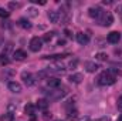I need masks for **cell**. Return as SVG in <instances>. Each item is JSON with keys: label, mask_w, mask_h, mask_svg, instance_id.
<instances>
[{"label": "cell", "mask_w": 122, "mask_h": 121, "mask_svg": "<svg viewBox=\"0 0 122 121\" xmlns=\"http://www.w3.org/2000/svg\"><path fill=\"white\" fill-rule=\"evenodd\" d=\"M24 111H26V114H29V116H34V105L33 104H27L26 105V108H24Z\"/></svg>", "instance_id": "obj_19"}, {"label": "cell", "mask_w": 122, "mask_h": 121, "mask_svg": "<svg viewBox=\"0 0 122 121\" xmlns=\"http://www.w3.org/2000/svg\"><path fill=\"white\" fill-rule=\"evenodd\" d=\"M77 63H78V61H77V60L71 61V63H70V67H77Z\"/></svg>", "instance_id": "obj_29"}, {"label": "cell", "mask_w": 122, "mask_h": 121, "mask_svg": "<svg viewBox=\"0 0 122 121\" xmlns=\"http://www.w3.org/2000/svg\"><path fill=\"white\" fill-rule=\"evenodd\" d=\"M1 120L3 121H11L13 120V114L11 113H7L6 116H1Z\"/></svg>", "instance_id": "obj_21"}, {"label": "cell", "mask_w": 122, "mask_h": 121, "mask_svg": "<svg viewBox=\"0 0 122 121\" xmlns=\"http://www.w3.org/2000/svg\"><path fill=\"white\" fill-rule=\"evenodd\" d=\"M88 11H90V16H91L92 19H99L102 16V13H104V10L101 7H91Z\"/></svg>", "instance_id": "obj_7"}, {"label": "cell", "mask_w": 122, "mask_h": 121, "mask_svg": "<svg viewBox=\"0 0 122 121\" xmlns=\"http://www.w3.org/2000/svg\"><path fill=\"white\" fill-rule=\"evenodd\" d=\"M1 43H3V40H1V37H0V44H1Z\"/></svg>", "instance_id": "obj_33"}, {"label": "cell", "mask_w": 122, "mask_h": 121, "mask_svg": "<svg viewBox=\"0 0 122 121\" xmlns=\"http://www.w3.org/2000/svg\"><path fill=\"white\" fill-rule=\"evenodd\" d=\"M48 19L51 23H58L60 20V13L58 11H48Z\"/></svg>", "instance_id": "obj_14"}, {"label": "cell", "mask_w": 122, "mask_h": 121, "mask_svg": "<svg viewBox=\"0 0 122 121\" xmlns=\"http://www.w3.org/2000/svg\"><path fill=\"white\" fill-rule=\"evenodd\" d=\"M64 71H65V67H64L62 64L51 66V67H48V70H47V73H64Z\"/></svg>", "instance_id": "obj_10"}, {"label": "cell", "mask_w": 122, "mask_h": 121, "mask_svg": "<svg viewBox=\"0 0 122 121\" xmlns=\"http://www.w3.org/2000/svg\"><path fill=\"white\" fill-rule=\"evenodd\" d=\"M98 22H99V24H101L102 27H109V26L114 23V17H112V14H111L109 11H104L102 16L98 19Z\"/></svg>", "instance_id": "obj_2"}, {"label": "cell", "mask_w": 122, "mask_h": 121, "mask_svg": "<svg viewBox=\"0 0 122 121\" xmlns=\"http://www.w3.org/2000/svg\"><path fill=\"white\" fill-rule=\"evenodd\" d=\"M53 36H54V33H47V34L43 37V40H44V41H50V40L53 38Z\"/></svg>", "instance_id": "obj_24"}, {"label": "cell", "mask_w": 122, "mask_h": 121, "mask_svg": "<svg viewBox=\"0 0 122 121\" xmlns=\"http://www.w3.org/2000/svg\"><path fill=\"white\" fill-rule=\"evenodd\" d=\"M85 70L88 71V73H95L98 68H99V66L98 64H95V63H92V61H85Z\"/></svg>", "instance_id": "obj_11"}, {"label": "cell", "mask_w": 122, "mask_h": 121, "mask_svg": "<svg viewBox=\"0 0 122 121\" xmlns=\"http://www.w3.org/2000/svg\"><path fill=\"white\" fill-rule=\"evenodd\" d=\"M117 121H122V116H119V117H118V120Z\"/></svg>", "instance_id": "obj_32"}, {"label": "cell", "mask_w": 122, "mask_h": 121, "mask_svg": "<svg viewBox=\"0 0 122 121\" xmlns=\"http://www.w3.org/2000/svg\"><path fill=\"white\" fill-rule=\"evenodd\" d=\"M19 26L23 27V29H31V23L27 19H20L19 20Z\"/></svg>", "instance_id": "obj_16"}, {"label": "cell", "mask_w": 122, "mask_h": 121, "mask_svg": "<svg viewBox=\"0 0 122 121\" xmlns=\"http://www.w3.org/2000/svg\"><path fill=\"white\" fill-rule=\"evenodd\" d=\"M112 66H118V67H122V63H112Z\"/></svg>", "instance_id": "obj_30"}, {"label": "cell", "mask_w": 122, "mask_h": 121, "mask_svg": "<svg viewBox=\"0 0 122 121\" xmlns=\"http://www.w3.org/2000/svg\"><path fill=\"white\" fill-rule=\"evenodd\" d=\"M30 121H37V118H36V117L33 116V117H31V120H30Z\"/></svg>", "instance_id": "obj_31"}, {"label": "cell", "mask_w": 122, "mask_h": 121, "mask_svg": "<svg viewBox=\"0 0 122 121\" xmlns=\"http://www.w3.org/2000/svg\"><path fill=\"white\" fill-rule=\"evenodd\" d=\"M10 16V11L4 10V9H0V17H9Z\"/></svg>", "instance_id": "obj_23"}, {"label": "cell", "mask_w": 122, "mask_h": 121, "mask_svg": "<svg viewBox=\"0 0 122 121\" xmlns=\"http://www.w3.org/2000/svg\"><path fill=\"white\" fill-rule=\"evenodd\" d=\"M26 57H27V53L24 50H14V53H13V59L14 60L21 61V60H24Z\"/></svg>", "instance_id": "obj_9"}, {"label": "cell", "mask_w": 122, "mask_h": 121, "mask_svg": "<svg viewBox=\"0 0 122 121\" xmlns=\"http://www.w3.org/2000/svg\"><path fill=\"white\" fill-rule=\"evenodd\" d=\"M78 113H77V110H71V111H68V118L70 120H75L78 116H77Z\"/></svg>", "instance_id": "obj_20"}, {"label": "cell", "mask_w": 122, "mask_h": 121, "mask_svg": "<svg viewBox=\"0 0 122 121\" xmlns=\"http://www.w3.org/2000/svg\"><path fill=\"white\" fill-rule=\"evenodd\" d=\"M21 78H23V81L26 83V86H33L36 81H34V76L31 74V73H29V71H23L21 73Z\"/></svg>", "instance_id": "obj_4"}, {"label": "cell", "mask_w": 122, "mask_h": 121, "mask_svg": "<svg viewBox=\"0 0 122 121\" xmlns=\"http://www.w3.org/2000/svg\"><path fill=\"white\" fill-rule=\"evenodd\" d=\"M117 11H118V14H119V17H121V20H122V4H121V6H118Z\"/></svg>", "instance_id": "obj_28"}, {"label": "cell", "mask_w": 122, "mask_h": 121, "mask_svg": "<svg viewBox=\"0 0 122 121\" xmlns=\"http://www.w3.org/2000/svg\"><path fill=\"white\" fill-rule=\"evenodd\" d=\"M29 14L30 16H37V10L36 9H29Z\"/></svg>", "instance_id": "obj_26"}, {"label": "cell", "mask_w": 122, "mask_h": 121, "mask_svg": "<svg viewBox=\"0 0 122 121\" xmlns=\"http://www.w3.org/2000/svg\"><path fill=\"white\" fill-rule=\"evenodd\" d=\"M107 40H108V43H111V44H117V43L121 40V33H119V31H111V33L108 34Z\"/></svg>", "instance_id": "obj_5"}, {"label": "cell", "mask_w": 122, "mask_h": 121, "mask_svg": "<svg viewBox=\"0 0 122 121\" xmlns=\"http://www.w3.org/2000/svg\"><path fill=\"white\" fill-rule=\"evenodd\" d=\"M70 54L68 53H64V54H54V56H46L44 59H53V60H62L65 57H68Z\"/></svg>", "instance_id": "obj_17"}, {"label": "cell", "mask_w": 122, "mask_h": 121, "mask_svg": "<svg viewBox=\"0 0 122 121\" xmlns=\"http://www.w3.org/2000/svg\"><path fill=\"white\" fill-rule=\"evenodd\" d=\"M81 80H82V74H80V73H77V74H71V76H70V81L74 83V84H80Z\"/></svg>", "instance_id": "obj_15"}, {"label": "cell", "mask_w": 122, "mask_h": 121, "mask_svg": "<svg viewBox=\"0 0 122 121\" xmlns=\"http://www.w3.org/2000/svg\"><path fill=\"white\" fill-rule=\"evenodd\" d=\"M9 6H10L11 9H17V7H20V3H10Z\"/></svg>", "instance_id": "obj_27"}, {"label": "cell", "mask_w": 122, "mask_h": 121, "mask_svg": "<svg viewBox=\"0 0 122 121\" xmlns=\"http://www.w3.org/2000/svg\"><path fill=\"white\" fill-rule=\"evenodd\" d=\"M64 94H65V91L54 90V91H50V93H48V98H50V100H58V98H61Z\"/></svg>", "instance_id": "obj_12"}, {"label": "cell", "mask_w": 122, "mask_h": 121, "mask_svg": "<svg viewBox=\"0 0 122 121\" xmlns=\"http://www.w3.org/2000/svg\"><path fill=\"white\" fill-rule=\"evenodd\" d=\"M47 107H48V101H47V100L41 98V100L37 101V108H40V110H46Z\"/></svg>", "instance_id": "obj_18"}, {"label": "cell", "mask_w": 122, "mask_h": 121, "mask_svg": "<svg viewBox=\"0 0 122 121\" xmlns=\"http://www.w3.org/2000/svg\"><path fill=\"white\" fill-rule=\"evenodd\" d=\"M107 57H108V56H107L105 53H98V54H97V59H98L99 61H105Z\"/></svg>", "instance_id": "obj_22"}, {"label": "cell", "mask_w": 122, "mask_h": 121, "mask_svg": "<svg viewBox=\"0 0 122 121\" xmlns=\"http://www.w3.org/2000/svg\"><path fill=\"white\" fill-rule=\"evenodd\" d=\"M43 47V38L40 37H33L30 40V50L31 51H40Z\"/></svg>", "instance_id": "obj_3"}, {"label": "cell", "mask_w": 122, "mask_h": 121, "mask_svg": "<svg viewBox=\"0 0 122 121\" xmlns=\"http://www.w3.org/2000/svg\"><path fill=\"white\" fill-rule=\"evenodd\" d=\"M77 41H78L80 44L85 46V44H88V41H90V36L85 34V33H78V34H77Z\"/></svg>", "instance_id": "obj_8"}, {"label": "cell", "mask_w": 122, "mask_h": 121, "mask_svg": "<svg viewBox=\"0 0 122 121\" xmlns=\"http://www.w3.org/2000/svg\"><path fill=\"white\" fill-rule=\"evenodd\" d=\"M115 80H117V77H114L109 71H104L98 77V84L99 86H112L115 83Z\"/></svg>", "instance_id": "obj_1"}, {"label": "cell", "mask_w": 122, "mask_h": 121, "mask_svg": "<svg viewBox=\"0 0 122 121\" xmlns=\"http://www.w3.org/2000/svg\"><path fill=\"white\" fill-rule=\"evenodd\" d=\"M47 84H48V87H51V88H57V87H60L61 86V80L56 78V77H53V78H47Z\"/></svg>", "instance_id": "obj_13"}, {"label": "cell", "mask_w": 122, "mask_h": 121, "mask_svg": "<svg viewBox=\"0 0 122 121\" xmlns=\"http://www.w3.org/2000/svg\"><path fill=\"white\" fill-rule=\"evenodd\" d=\"M7 87H9V90L11 91V93H16V94L21 93V84L17 83V81H9Z\"/></svg>", "instance_id": "obj_6"}, {"label": "cell", "mask_w": 122, "mask_h": 121, "mask_svg": "<svg viewBox=\"0 0 122 121\" xmlns=\"http://www.w3.org/2000/svg\"><path fill=\"white\" fill-rule=\"evenodd\" d=\"M117 107H118V110H119V111H122V97L118 98V101H117Z\"/></svg>", "instance_id": "obj_25"}]
</instances>
